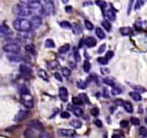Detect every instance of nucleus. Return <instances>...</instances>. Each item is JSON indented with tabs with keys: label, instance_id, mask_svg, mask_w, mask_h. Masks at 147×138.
Instances as JSON below:
<instances>
[{
	"label": "nucleus",
	"instance_id": "59",
	"mask_svg": "<svg viewBox=\"0 0 147 138\" xmlns=\"http://www.w3.org/2000/svg\"><path fill=\"white\" fill-rule=\"evenodd\" d=\"M65 11L67 12H71L73 11V7H72L70 5H68V6H66L65 8Z\"/></svg>",
	"mask_w": 147,
	"mask_h": 138
},
{
	"label": "nucleus",
	"instance_id": "15",
	"mask_svg": "<svg viewBox=\"0 0 147 138\" xmlns=\"http://www.w3.org/2000/svg\"><path fill=\"white\" fill-rule=\"evenodd\" d=\"M19 71L24 75H31L32 73V70L29 67H28L27 65H24V64H21L19 65Z\"/></svg>",
	"mask_w": 147,
	"mask_h": 138
},
{
	"label": "nucleus",
	"instance_id": "12",
	"mask_svg": "<svg viewBox=\"0 0 147 138\" xmlns=\"http://www.w3.org/2000/svg\"><path fill=\"white\" fill-rule=\"evenodd\" d=\"M104 15L110 21H115L116 18V12L112 9H108L104 11Z\"/></svg>",
	"mask_w": 147,
	"mask_h": 138
},
{
	"label": "nucleus",
	"instance_id": "31",
	"mask_svg": "<svg viewBox=\"0 0 147 138\" xmlns=\"http://www.w3.org/2000/svg\"><path fill=\"white\" fill-rule=\"evenodd\" d=\"M101 25H102V26L104 27V29L106 30L107 31H108V32H109V31L111 30V24L110 23L109 21H108V20H104L102 22H101Z\"/></svg>",
	"mask_w": 147,
	"mask_h": 138
},
{
	"label": "nucleus",
	"instance_id": "23",
	"mask_svg": "<svg viewBox=\"0 0 147 138\" xmlns=\"http://www.w3.org/2000/svg\"><path fill=\"white\" fill-rule=\"evenodd\" d=\"M70 44H65L64 45L60 47L58 49V52L60 54H65L67 51L70 50Z\"/></svg>",
	"mask_w": 147,
	"mask_h": 138
},
{
	"label": "nucleus",
	"instance_id": "27",
	"mask_svg": "<svg viewBox=\"0 0 147 138\" xmlns=\"http://www.w3.org/2000/svg\"><path fill=\"white\" fill-rule=\"evenodd\" d=\"M78 97L80 98V99L82 100L83 103L87 104H90V100H89L88 96H87L86 94H80Z\"/></svg>",
	"mask_w": 147,
	"mask_h": 138
},
{
	"label": "nucleus",
	"instance_id": "56",
	"mask_svg": "<svg viewBox=\"0 0 147 138\" xmlns=\"http://www.w3.org/2000/svg\"><path fill=\"white\" fill-rule=\"evenodd\" d=\"M103 96L106 98H109V92H108V89L104 88V92H103Z\"/></svg>",
	"mask_w": 147,
	"mask_h": 138
},
{
	"label": "nucleus",
	"instance_id": "60",
	"mask_svg": "<svg viewBox=\"0 0 147 138\" xmlns=\"http://www.w3.org/2000/svg\"><path fill=\"white\" fill-rule=\"evenodd\" d=\"M112 138H120V137L118 136V135H113V136H112Z\"/></svg>",
	"mask_w": 147,
	"mask_h": 138
},
{
	"label": "nucleus",
	"instance_id": "19",
	"mask_svg": "<svg viewBox=\"0 0 147 138\" xmlns=\"http://www.w3.org/2000/svg\"><path fill=\"white\" fill-rule=\"evenodd\" d=\"M129 96H131L133 100L136 101V102H140L142 99L141 94L137 92H131L129 93Z\"/></svg>",
	"mask_w": 147,
	"mask_h": 138
},
{
	"label": "nucleus",
	"instance_id": "43",
	"mask_svg": "<svg viewBox=\"0 0 147 138\" xmlns=\"http://www.w3.org/2000/svg\"><path fill=\"white\" fill-rule=\"evenodd\" d=\"M99 113H100V110L98 107H93V109L90 110V114H91L92 116H95V117L98 116V115H99Z\"/></svg>",
	"mask_w": 147,
	"mask_h": 138
},
{
	"label": "nucleus",
	"instance_id": "42",
	"mask_svg": "<svg viewBox=\"0 0 147 138\" xmlns=\"http://www.w3.org/2000/svg\"><path fill=\"white\" fill-rule=\"evenodd\" d=\"M73 56H74V59L76 62H80V60H81V57H80V55L78 50L76 49L74 50V52H73Z\"/></svg>",
	"mask_w": 147,
	"mask_h": 138
},
{
	"label": "nucleus",
	"instance_id": "21",
	"mask_svg": "<svg viewBox=\"0 0 147 138\" xmlns=\"http://www.w3.org/2000/svg\"><path fill=\"white\" fill-rule=\"evenodd\" d=\"M123 106H124L126 112H127L128 113H132L134 112V108H133L132 104L129 102H124Z\"/></svg>",
	"mask_w": 147,
	"mask_h": 138
},
{
	"label": "nucleus",
	"instance_id": "44",
	"mask_svg": "<svg viewBox=\"0 0 147 138\" xmlns=\"http://www.w3.org/2000/svg\"><path fill=\"white\" fill-rule=\"evenodd\" d=\"M144 0H136V3L135 5V10L141 9V7L144 5Z\"/></svg>",
	"mask_w": 147,
	"mask_h": 138
},
{
	"label": "nucleus",
	"instance_id": "17",
	"mask_svg": "<svg viewBox=\"0 0 147 138\" xmlns=\"http://www.w3.org/2000/svg\"><path fill=\"white\" fill-rule=\"evenodd\" d=\"M72 30H73V32L76 35H79V34L83 32V28H82L81 25L80 24L75 23L74 25H72Z\"/></svg>",
	"mask_w": 147,
	"mask_h": 138
},
{
	"label": "nucleus",
	"instance_id": "9",
	"mask_svg": "<svg viewBox=\"0 0 147 138\" xmlns=\"http://www.w3.org/2000/svg\"><path fill=\"white\" fill-rule=\"evenodd\" d=\"M22 98V102H23L24 106L28 109H32L34 106V102L32 100V97L30 96V94L23 95Z\"/></svg>",
	"mask_w": 147,
	"mask_h": 138
},
{
	"label": "nucleus",
	"instance_id": "7",
	"mask_svg": "<svg viewBox=\"0 0 147 138\" xmlns=\"http://www.w3.org/2000/svg\"><path fill=\"white\" fill-rule=\"evenodd\" d=\"M29 112H28V111L19 110V112L16 114V115H15L14 120H15V122H21V121H23L29 116Z\"/></svg>",
	"mask_w": 147,
	"mask_h": 138
},
{
	"label": "nucleus",
	"instance_id": "13",
	"mask_svg": "<svg viewBox=\"0 0 147 138\" xmlns=\"http://www.w3.org/2000/svg\"><path fill=\"white\" fill-rule=\"evenodd\" d=\"M59 96L63 102H67L68 100V92L65 87H61L59 89Z\"/></svg>",
	"mask_w": 147,
	"mask_h": 138
},
{
	"label": "nucleus",
	"instance_id": "20",
	"mask_svg": "<svg viewBox=\"0 0 147 138\" xmlns=\"http://www.w3.org/2000/svg\"><path fill=\"white\" fill-rule=\"evenodd\" d=\"M95 3H96V5H97L98 7H100L101 9H102L103 12L105 11V9L107 7V6H108L106 2L104 1V0H96Z\"/></svg>",
	"mask_w": 147,
	"mask_h": 138
},
{
	"label": "nucleus",
	"instance_id": "11",
	"mask_svg": "<svg viewBox=\"0 0 147 138\" xmlns=\"http://www.w3.org/2000/svg\"><path fill=\"white\" fill-rule=\"evenodd\" d=\"M11 34H12V31L7 25H5V24L0 25V37L1 38L8 37L11 35Z\"/></svg>",
	"mask_w": 147,
	"mask_h": 138
},
{
	"label": "nucleus",
	"instance_id": "48",
	"mask_svg": "<svg viewBox=\"0 0 147 138\" xmlns=\"http://www.w3.org/2000/svg\"><path fill=\"white\" fill-rule=\"evenodd\" d=\"M85 25H86V29H88V30H92L93 29V25L92 24V22L89 20H85Z\"/></svg>",
	"mask_w": 147,
	"mask_h": 138
},
{
	"label": "nucleus",
	"instance_id": "18",
	"mask_svg": "<svg viewBox=\"0 0 147 138\" xmlns=\"http://www.w3.org/2000/svg\"><path fill=\"white\" fill-rule=\"evenodd\" d=\"M38 76H39V78H41V79H42V80L45 81H49V76H48L47 73V72L45 71V70H43V69H39V71H38Z\"/></svg>",
	"mask_w": 147,
	"mask_h": 138
},
{
	"label": "nucleus",
	"instance_id": "41",
	"mask_svg": "<svg viewBox=\"0 0 147 138\" xmlns=\"http://www.w3.org/2000/svg\"><path fill=\"white\" fill-rule=\"evenodd\" d=\"M25 50H26L27 52L30 53L34 54L35 52V45L33 44H29V45H26L25 47Z\"/></svg>",
	"mask_w": 147,
	"mask_h": 138
},
{
	"label": "nucleus",
	"instance_id": "35",
	"mask_svg": "<svg viewBox=\"0 0 147 138\" xmlns=\"http://www.w3.org/2000/svg\"><path fill=\"white\" fill-rule=\"evenodd\" d=\"M25 136L26 138H33L35 135H34V132L32 130V128L27 129L25 132Z\"/></svg>",
	"mask_w": 147,
	"mask_h": 138
},
{
	"label": "nucleus",
	"instance_id": "64",
	"mask_svg": "<svg viewBox=\"0 0 147 138\" xmlns=\"http://www.w3.org/2000/svg\"><path fill=\"white\" fill-rule=\"evenodd\" d=\"M146 1H147V0H146Z\"/></svg>",
	"mask_w": 147,
	"mask_h": 138
},
{
	"label": "nucleus",
	"instance_id": "4",
	"mask_svg": "<svg viewBox=\"0 0 147 138\" xmlns=\"http://www.w3.org/2000/svg\"><path fill=\"white\" fill-rule=\"evenodd\" d=\"M55 13V8L53 2L48 1L43 5V15L46 16H51Z\"/></svg>",
	"mask_w": 147,
	"mask_h": 138
},
{
	"label": "nucleus",
	"instance_id": "54",
	"mask_svg": "<svg viewBox=\"0 0 147 138\" xmlns=\"http://www.w3.org/2000/svg\"><path fill=\"white\" fill-rule=\"evenodd\" d=\"M70 114L69 112H63L61 114V117L64 118V119H67V118H70Z\"/></svg>",
	"mask_w": 147,
	"mask_h": 138
},
{
	"label": "nucleus",
	"instance_id": "25",
	"mask_svg": "<svg viewBox=\"0 0 147 138\" xmlns=\"http://www.w3.org/2000/svg\"><path fill=\"white\" fill-rule=\"evenodd\" d=\"M104 83L105 84L108 85V86H114V85H115V81H114V79L113 78L106 77L104 79Z\"/></svg>",
	"mask_w": 147,
	"mask_h": 138
},
{
	"label": "nucleus",
	"instance_id": "26",
	"mask_svg": "<svg viewBox=\"0 0 147 138\" xmlns=\"http://www.w3.org/2000/svg\"><path fill=\"white\" fill-rule=\"evenodd\" d=\"M45 46L47 48H54L55 47V44L52 39H47L45 41Z\"/></svg>",
	"mask_w": 147,
	"mask_h": 138
},
{
	"label": "nucleus",
	"instance_id": "5",
	"mask_svg": "<svg viewBox=\"0 0 147 138\" xmlns=\"http://www.w3.org/2000/svg\"><path fill=\"white\" fill-rule=\"evenodd\" d=\"M3 50L7 53H19L20 51V46L15 42L7 43L3 46Z\"/></svg>",
	"mask_w": 147,
	"mask_h": 138
},
{
	"label": "nucleus",
	"instance_id": "52",
	"mask_svg": "<svg viewBox=\"0 0 147 138\" xmlns=\"http://www.w3.org/2000/svg\"><path fill=\"white\" fill-rule=\"evenodd\" d=\"M94 125L98 128H101L103 127V123L100 119H96L94 121Z\"/></svg>",
	"mask_w": 147,
	"mask_h": 138
},
{
	"label": "nucleus",
	"instance_id": "16",
	"mask_svg": "<svg viewBox=\"0 0 147 138\" xmlns=\"http://www.w3.org/2000/svg\"><path fill=\"white\" fill-rule=\"evenodd\" d=\"M120 32L122 35L128 36V35H131L133 33V29L130 27H123V28H120Z\"/></svg>",
	"mask_w": 147,
	"mask_h": 138
},
{
	"label": "nucleus",
	"instance_id": "2",
	"mask_svg": "<svg viewBox=\"0 0 147 138\" xmlns=\"http://www.w3.org/2000/svg\"><path fill=\"white\" fill-rule=\"evenodd\" d=\"M12 12L19 17H27L31 15L30 10L28 6L22 4H17L12 7Z\"/></svg>",
	"mask_w": 147,
	"mask_h": 138
},
{
	"label": "nucleus",
	"instance_id": "24",
	"mask_svg": "<svg viewBox=\"0 0 147 138\" xmlns=\"http://www.w3.org/2000/svg\"><path fill=\"white\" fill-rule=\"evenodd\" d=\"M96 35H97V37L100 39H104L105 38L106 35H105V32H104L102 29L101 28H97L96 29Z\"/></svg>",
	"mask_w": 147,
	"mask_h": 138
},
{
	"label": "nucleus",
	"instance_id": "63",
	"mask_svg": "<svg viewBox=\"0 0 147 138\" xmlns=\"http://www.w3.org/2000/svg\"><path fill=\"white\" fill-rule=\"evenodd\" d=\"M145 122H146V123L147 124V117H146V119H145Z\"/></svg>",
	"mask_w": 147,
	"mask_h": 138
},
{
	"label": "nucleus",
	"instance_id": "50",
	"mask_svg": "<svg viewBox=\"0 0 147 138\" xmlns=\"http://www.w3.org/2000/svg\"><path fill=\"white\" fill-rule=\"evenodd\" d=\"M106 45L105 43L103 44V45H101V46L99 47V48L98 50V52L99 54L103 53L106 50Z\"/></svg>",
	"mask_w": 147,
	"mask_h": 138
},
{
	"label": "nucleus",
	"instance_id": "53",
	"mask_svg": "<svg viewBox=\"0 0 147 138\" xmlns=\"http://www.w3.org/2000/svg\"><path fill=\"white\" fill-rule=\"evenodd\" d=\"M54 76L57 81H59L60 82H63V78H62V76L59 73H54Z\"/></svg>",
	"mask_w": 147,
	"mask_h": 138
},
{
	"label": "nucleus",
	"instance_id": "58",
	"mask_svg": "<svg viewBox=\"0 0 147 138\" xmlns=\"http://www.w3.org/2000/svg\"><path fill=\"white\" fill-rule=\"evenodd\" d=\"M123 103H124V102H123L121 99H116V100L114 102V104H115L116 105H117V106H121V105H123Z\"/></svg>",
	"mask_w": 147,
	"mask_h": 138
},
{
	"label": "nucleus",
	"instance_id": "1",
	"mask_svg": "<svg viewBox=\"0 0 147 138\" xmlns=\"http://www.w3.org/2000/svg\"><path fill=\"white\" fill-rule=\"evenodd\" d=\"M13 27L16 30L22 32H29L32 30L30 21L25 18H18L13 22Z\"/></svg>",
	"mask_w": 147,
	"mask_h": 138
},
{
	"label": "nucleus",
	"instance_id": "61",
	"mask_svg": "<svg viewBox=\"0 0 147 138\" xmlns=\"http://www.w3.org/2000/svg\"><path fill=\"white\" fill-rule=\"evenodd\" d=\"M68 1H69V0H63V2H64V3H66V2H67Z\"/></svg>",
	"mask_w": 147,
	"mask_h": 138
},
{
	"label": "nucleus",
	"instance_id": "29",
	"mask_svg": "<svg viewBox=\"0 0 147 138\" xmlns=\"http://www.w3.org/2000/svg\"><path fill=\"white\" fill-rule=\"evenodd\" d=\"M83 71H84L86 73H88L90 70V67H91V65H90V62H89L88 60H86L83 63Z\"/></svg>",
	"mask_w": 147,
	"mask_h": 138
},
{
	"label": "nucleus",
	"instance_id": "57",
	"mask_svg": "<svg viewBox=\"0 0 147 138\" xmlns=\"http://www.w3.org/2000/svg\"><path fill=\"white\" fill-rule=\"evenodd\" d=\"M133 3H134V0H130L129 5H128V10H127V12H128V15H129L130 12H131V8H132Z\"/></svg>",
	"mask_w": 147,
	"mask_h": 138
},
{
	"label": "nucleus",
	"instance_id": "36",
	"mask_svg": "<svg viewBox=\"0 0 147 138\" xmlns=\"http://www.w3.org/2000/svg\"><path fill=\"white\" fill-rule=\"evenodd\" d=\"M62 73H63V75L65 77L67 78L71 74V71L68 68H67V67H64V68H62Z\"/></svg>",
	"mask_w": 147,
	"mask_h": 138
},
{
	"label": "nucleus",
	"instance_id": "51",
	"mask_svg": "<svg viewBox=\"0 0 147 138\" xmlns=\"http://www.w3.org/2000/svg\"><path fill=\"white\" fill-rule=\"evenodd\" d=\"M128 122L127 120H121V122H120V126L122 128H126L128 127Z\"/></svg>",
	"mask_w": 147,
	"mask_h": 138
},
{
	"label": "nucleus",
	"instance_id": "37",
	"mask_svg": "<svg viewBox=\"0 0 147 138\" xmlns=\"http://www.w3.org/2000/svg\"><path fill=\"white\" fill-rule=\"evenodd\" d=\"M138 132L144 137H147V128L145 127H140L138 129Z\"/></svg>",
	"mask_w": 147,
	"mask_h": 138
},
{
	"label": "nucleus",
	"instance_id": "33",
	"mask_svg": "<svg viewBox=\"0 0 147 138\" xmlns=\"http://www.w3.org/2000/svg\"><path fill=\"white\" fill-rule=\"evenodd\" d=\"M7 58L9 59V61H12V62H19V61H22V58L19 56H17L15 55H8Z\"/></svg>",
	"mask_w": 147,
	"mask_h": 138
},
{
	"label": "nucleus",
	"instance_id": "10",
	"mask_svg": "<svg viewBox=\"0 0 147 138\" xmlns=\"http://www.w3.org/2000/svg\"><path fill=\"white\" fill-rule=\"evenodd\" d=\"M42 23V20L40 18V16H33V18L30 20L32 29H37L41 26Z\"/></svg>",
	"mask_w": 147,
	"mask_h": 138
},
{
	"label": "nucleus",
	"instance_id": "46",
	"mask_svg": "<svg viewBox=\"0 0 147 138\" xmlns=\"http://www.w3.org/2000/svg\"><path fill=\"white\" fill-rule=\"evenodd\" d=\"M130 121H131V123L132 124V125H136V126L140 125V119H138V118L135 117V116H132V117H131Z\"/></svg>",
	"mask_w": 147,
	"mask_h": 138
},
{
	"label": "nucleus",
	"instance_id": "28",
	"mask_svg": "<svg viewBox=\"0 0 147 138\" xmlns=\"http://www.w3.org/2000/svg\"><path fill=\"white\" fill-rule=\"evenodd\" d=\"M131 87L135 90V92H140V93H145L146 92V89L145 88L141 86H138V85H132Z\"/></svg>",
	"mask_w": 147,
	"mask_h": 138
},
{
	"label": "nucleus",
	"instance_id": "47",
	"mask_svg": "<svg viewBox=\"0 0 147 138\" xmlns=\"http://www.w3.org/2000/svg\"><path fill=\"white\" fill-rule=\"evenodd\" d=\"M98 62L101 65H106L108 64V60L106 58V57H99V58L97 59Z\"/></svg>",
	"mask_w": 147,
	"mask_h": 138
},
{
	"label": "nucleus",
	"instance_id": "32",
	"mask_svg": "<svg viewBox=\"0 0 147 138\" xmlns=\"http://www.w3.org/2000/svg\"><path fill=\"white\" fill-rule=\"evenodd\" d=\"M57 66H58V62L56 61H52L47 64V68L50 70H54Z\"/></svg>",
	"mask_w": 147,
	"mask_h": 138
},
{
	"label": "nucleus",
	"instance_id": "55",
	"mask_svg": "<svg viewBox=\"0 0 147 138\" xmlns=\"http://www.w3.org/2000/svg\"><path fill=\"white\" fill-rule=\"evenodd\" d=\"M39 138H52L50 135L47 132H42L39 135Z\"/></svg>",
	"mask_w": 147,
	"mask_h": 138
},
{
	"label": "nucleus",
	"instance_id": "6",
	"mask_svg": "<svg viewBox=\"0 0 147 138\" xmlns=\"http://www.w3.org/2000/svg\"><path fill=\"white\" fill-rule=\"evenodd\" d=\"M28 125L30 128L34 129H36V130L39 131H42L44 129V125L40 121L37 120V119H33V120H31L30 122L28 123Z\"/></svg>",
	"mask_w": 147,
	"mask_h": 138
},
{
	"label": "nucleus",
	"instance_id": "3",
	"mask_svg": "<svg viewBox=\"0 0 147 138\" xmlns=\"http://www.w3.org/2000/svg\"><path fill=\"white\" fill-rule=\"evenodd\" d=\"M31 15L33 16H40L43 15V5L39 2H34L28 5Z\"/></svg>",
	"mask_w": 147,
	"mask_h": 138
},
{
	"label": "nucleus",
	"instance_id": "62",
	"mask_svg": "<svg viewBox=\"0 0 147 138\" xmlns=\"http://www.w3.org/2000/svg\"><path fill=\"white\" fill-rule=\"evenodd\" d=\"M39 1H40V0H39ZM42 1H44V2H48V1H49V0H42Z\"/></svg>",
	"mask_w": 147,
	"mask_h": 138
},
{
	"label": "nucleus",
	"instance_id": "40",
	"mask_svg": "<svg viewBox=\"0 0 147 138\" xmlns=\"http://www.w3.org/2000/svg\"><path fill=\"white\" fill-rule=\"evenodd\" d=\"M122 93V90L120 89L119 87H117V86H114V88L111 90V94L114 96H117V95H119Z\"/></svg>",
	"mask_w": 147,
	"mask_h": 138
},
{
	"label": "nucleus",
	"instance_id": "8",
	"mask_svg": "<svg viewBox=\"0 0 147 138\" xmlns=\"http://www.w3.org/2000/svg\"><path fill=\"white\" fill-rule=\"evenodd\" d=\"M58 133L60 136L66 137H73L76 135V131L71 129H60L58 130Z\"/></svg>",
	"mask_w": 147,
	"mask_h": 138
},
{
	"label": "nucleus",
	"instance_id": "34",
	"mask_svg": "<svg viewBox=\"0 0 147 138\" xmlns=\"http://www.w3.org/2000/svg\"><path fill=\"white\" fill-rule=\"evenodd\" d=\"M73 113H74V114L76 115V116H81L83 114V109H80V108L79 107H74L73 108Z\"/></svg>",
	"mask_w": 147,
	"mask_h": 138
},
{
	"label": "nucleus",
	"instance_id": "22",
	"mask_svg": "<svg viewBox=\"0 0 147 138\" xmlns=\"http://www.w3.org/2000/svg\"><path fill=\"white\" fill-rule=\"evenodd\" d=\"M70 124L75 129H80V128H81L82 125H83L82 122L80 120H78V119H73V120L70 122Z\"/></svg>",
	"mask_w": 147,
	"mask_h": 138
},
{
	"label": "nucleus",
	"instance_id": "45",
	"mask_svg": "<svg viewBox=\"0 0 147 138\" xmlns=\"http://www.w3.org/2000/svg\"><path fill=\"white\" fill-rule=\"evenodd\" d=\"M20 94L23 96V95H27V94H29V91L27 88L25 86H21L20 88Z\"/></svg>",
	"mask_w": 147,
	"mask_h": 138
},
{
	"label": "nucleus",
	"instance_id": "39",
	"mask_svg": "<svg viewBox=\"0 0 147 138\" xmlns=\"http://www.w3.org/2000/svg\"><path fill=\"white\" fill-rule=\"evenodd\" d=\"M77 86L78 88L80 89H86L87 88V83L86 81L80 80L77 81Z\"/></svg>",
	"mask_w": 147,
	"mask_h": 138
},
{
	"label": "nucleus",
	"instance_id": "49",
	"mask_svg": "<svg viewBox=\"0 0 147 138\" xmlns=\"http://www.w3.org/2000/svg\"><path fill=\"white\" fill-rule=\"evenodd\" d=\"M114 55V51L109 50V51H108V52L106 53V56L105 57H106V59L108 60V61H109V60H111V58H113Z\"/></svg>",
	"mask_w": 147,
	"mask_h": 138
},
{
	"label": "nucleus",
	"instance_id": "38",
	"mask_svg": "<svg viewBox=\"0 0 147 138\" xmlns=\"http://www.w3.org/2000/svg\"><path fill=\"white\" fill-rule=\"evenodd\" d=\"M72 102H73V104L75 105H77V106H80V105L83 104V102L80 99V97H77V96H74L72 99Z\"/></svg>",
	"mask_w": 147,
	"mask_h": 138
},
{
	"label": "nucleus",
	"instance_id": "14",
	"mask_svg": "<svg viewBox=\"0 0 147 138\" xmlns=\"http://www.w3.org/2000/svg\"><path fill=\"white\" fill-rule=\"evenodd\" d=\"M85 44L88 48H93L97 44V40L94 37H88V38H86Z\"/></svg>",
	"mask_w": 147,
	"mask_h": 138
},
{
	"label": "nucleus",
	"instance_id": "30",
	"mask_svg": "<svg viewBox=\"0 0 147 138\" xmlns=\"http://www.w3.org/2000/svg\"><path fill=\"white\" fill-rule=\"evenodd\" d=\"M60 25L61 28L66 30H69L72 28V25L67 21H62V22H60Z\"/></svg>",
	"mask_w": 147,
	"mask_h": 138
}]
</instances>
